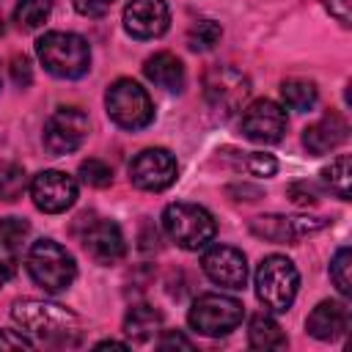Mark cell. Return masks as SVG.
Here are the masks:
<instances>
[{"mask_svg": "<svg viewBox=\"0 0 352 352\" xmlns=\"http://www.w3.org/2000/svg\"><path fill=\"white\" fill-rule=\"evenodd\" d=\"M28 190H30L36 209H41L47 214H60V212L72 209L77 201V182L69 173L55 170V168L36 173L30 179Z\"/></svg>", "mask_w": 352, "mask_h": 352, "instance_id": "7c38bea8", "label": "cell"}, {"mask_svg": "<svg viewBox=\"0 0 352 352\" xmlns=\"http://www.w3.org/2000/svg\"><path fill=\"white\" fill-rule=\"evenodd\" d=\"M157 346L168 352V349H192L195 344H192V341H190L187 336L176 333V330H168V333H165V336H162V338L157 341Z\"/></svg>", "mask_w": 352, "mask_h": 352, "instance_id": "8d00e7d4", "label": "cell"}, {"mask_svg": "<svg viewBox=\"0 0 352 352\" xmlns=\"http://www.w3.org/2000/svg\"><path fill=\"white\" fill-rule=\"evenodd\" d=\"M280 96H283V104L292 107V110H311L319 99V91H316L314 80L289 77V80L280 82Z\"/></svg>", "mask_w": 352, "mask_h": 352, "instance_id": "cb8c5ba5", "label": "cell"}, {"mask_svg": "<svg viewBox=\"0 0 352 352\" xmlns=\"http://www.w3.org/2000/svg\"><path fill=\"white\" fill-rule=\"evenodd\" d=\"M349 138V124L341 113L330 110L322 118H316L311 126H305L302 132V146L311 154H327L333 148H338L344 140Z\"/></svg>", "mask_w": 352, "mask_h": 352, "instance_id": "e0dca14e", "label": "cell"}, {"mask_svg": "<svg viewBox=\"0 0 352 352\" xmlns=\"http://www.w3.org/2000/svg\"><path fill=\"white\" fill-rule=\"evenodd\" d=\"M16 275V248L0 242V286Z\"/></svg>", "mask_w": 352, "mask_h": 352, "instance_id": "d6a6232c", "label": "cell"}, {"mask_svg": "<svg viewBox=\"0 0 352 352\" xmlns=\"http://www.w3.org/2000/svg\"><path fill=\"white\" fill-rule=\"evenodd\" d=\"M28 272L47 294L66 292L77 278L74 256L55 239H36L28 250Z\"/></svg>", "mask_w": 352, "mask_h": 352, "instance_id": "3957f363", "label": "cell"}, {"mask_svg": "<svg viewBox=\"0 0 352 352\" xmlns=\"http://www.w3.org/2000/svg\"><path fill=\"white\" fill-rule=\"evenodd\" d=\"M242 316H245V308L239 300H234L228 294L209 292V294L195 297V302L190 305L187 322L195 333L220 338V336H228L231 330H236L242 324Z\"/></svg>", "mask_w": 352, "mask_h": 352, "instance_id": "ba28073f", "label": "cell"}, {"mask_svg": "<svg viewBox=\"0 0 352 352\" xmlns=\"http://www.w3.org/2000/svg\"><path fill=\"white\" fill-rule=\"evenodd\" d=\"M104 110L110 116V121L121 129L138 132L146 129L154 121V102L148 96V91L129 80V77H118L107 94H104Z\"/></svg>", "mask_w": 352, "mask_h": 352, "instance_id": "8992f818", "label": "cell"}, {"mask_svg": "<svg viewBox=\"0 0 352 352\" xmlns=\"http://www.w3.org/2000/svg\"><path fill=\"white\" fill-rule=\"evenodd\" d=\"M11 80L19 88H28L33 82V69H30L28 55H14V60H11Z\"/></svg>", "mask_w": 352, "mask_h": 352, "instance_id": "1f68e13d", "label": "cell"}, {"mask_svg": "<svg viewBox=\"0 0 352 352\" xmlns=\"http://www.w3.org/2000/svg\"><path fill=\"white\" fill-rule=\"evenodd\" d=\"M72 3H74V11H77V14L96 19V16H104V14L113 8L116 0H72Z\"/></svg>", "mask_w": 352, "mask_h": 352, "instance_id": "836d02e7", "label": "cell"}, {"mask_svg": "<svg viewBox=\"0 0 352 352\" xmlns=\"http://www.w3.org/2000/svg\"><path fill=\"white\" fill-rule=\"evenodd\" d=\"M143 74L148 82H154L157 88L168 91V94H179L184 88V63L173 55V52H154L151 58H146L143 63Z\"/></svg>", "mask_w": 352, "mask_h": 352, "instance_id": "d6986e66", "label": "cell"}, {"mask_svg": "<svg viewBox=\"0 0 352 352\" xmlns=\"http://www.w3.org/2000/svg\"><path fill=\"white\" fill-rule=\"evenodd\" d=\"M226 160H231V165L236 170H245L250 176H272L278 170V160L272 154H261V151H234V148H223L220 151Z\"/></svg>", "mask_w": 352, "mask_h": 352, "instance_id": "603a6c76", "label": "cell"}, {"mask_svg": "<svg viewBox=\"0 0 352 352\" xmlns=\"http://www.w3.org/2000/svg\"><path fill=\"white\" fill-rule=\"evenodd\" d=\"M72 234L80 239L85 253L102 267L118 264L126 253V242H124V234H121L118 223H113L107 217H99L96 212L77 214V220L72 226Z\"/></svg>", "mask_w": 352, "mask_h": 352, "instance_id": "52a82bcc", "label": "cell"}, {"mask_svg": "<svg viewBox=\"0 0 352 352\" xmlns=\"http://www.w3.org/2000/svg\"><path fill=\"white\" fill-rule=\"evenodd\" d=\"M11 319L22 327L25 336L55 346H72L82 336L80 316L66 305L50 300H16L11 305Z\"/></svg>", "mask_w": 352, "mask_h": 352, "instance_id": "6da1fadb", "label": "cell"}, {"mask_svg": "<svg viewBox=\"0 0 352 352\" xmlns=\"http://www.w3.org/2000/svg\"><path fill=\"white\" fill-rule=\"evenodd\" d=\"M286 192H289V198H292L297 206H311V204H316L319 195H322L319 184H316V182H308V179H302V182H292Z\"/></svg>", "mask_w": 352, "mask_h": 352, "instance_id": "4dcf8cb0", "label": "cell"}, {"mask_svg": "<svg viewBox=\"0 0 352 352\" xmlns=\"http://www.w3.org/2000/svg\"><path fill=\"white\" fill-rule=\"evenodd\" d=\"M330 280L336 283V289L349 297L352 294V250L349 248H338L333 261H330Z\"/></svg>", "mask_w": 352, "mask_h": 352, "instance_id": "83f0119b", "label": "cell"}, {"mask_svg": "<svg viewBox=\"0 0 352 352\" xmlns=\"http://www.w3.org/2000/svg\"><path fill=\"white\" fill-rule=\"evenodd\" d=\"M162 228L170 236V242H176L182 250H201L217 234V223L212 212L198 204H184V201L165 206Z\"/></svg>", "mask_w": 352, "mask_h": 352, "instance_id": "5b68a950", "label": "cell"}, {"mask_svg": "<svg viewBox=\"0 0 352 352\" xmlns=\"http://www.w3.org/2000/svg\"><path fill=\"white\" fill-rule=\"evenodd\" d=\"M162 330V314L151 305H132L124 316V333L135 344L151 341Z\"/></svg>", "mask_w": 352, "mask_h": 352, "instance_id": "ffe728a7", "label": "cell"}, {"mask_svg": "<svg viewBox=\"0 0 352 352\" xmlns=\"http://www.w3.org/2000/svg\"><path fill=\"white\" fill-rule=\"evenodd\" d=\"M80 182L82 184H88V187H96V190H104V187H110L113 184V170H110V165L107 162H102V160H82L80 162Z\"/></svg>", "mask_w": 352, "mask_h": 352, "instance_id": "f1b7e54d", "label": "cell"}, {"mask_svg": "<svg viewBox=\"0 0 352 352\" xmlns=\"http://www.w3.org/2000/svg\"><path fill=\"white\" fill-rule=\"evenodd\" d=\"M179 165L176 157L168 148H143L140 154H135V160L129 162V182L138 190L146 192H162L176 182Z\"/></svg>", "mask_w": 352, "mask_h": 352, "instance_id": "8fae6325", "label": "cell"}, {"mask_svg": "<svg viewBox=\"0 0 352 352\" xmlns=\"http://www.w3.org/2000/svg\"><path fill=\"white\" fill-rule=\"evenodd\" d=\"M346 327H349V308L338 300H322L305 319L308 336H314L319 341H333V338L344 336Z\"/></svg>", "mask_w": 352, "mask_h": 352, "instance_id": "ac0fdd59", "label": "cell"}, {"mask_svg": "<svg viewBox=\"0 0 352 352\" xmlns=\"http://www.w3.org/2000/svg\"><path fill=\"white\" fill-rule=\"evenodd\" d=\"M88 116L74 107V104H63L58 107L47 124H44V135H41V143L44 148L52 154V157H66L72 151H77L85 138H88Z\"/></svg>", "mask_w": 352, "mask_h": 352, "instance_id": "30bf717a", "label": "cell"}, {"mask_svg": "<svg viewBox=\"0 0 352 352\" xmlns=\"http://www.w3.org/2000/svg\"><path fill=\"white\" fill-rule=\"evenodd\" d=\"M322 184L333 195H338L341 201L352 198V160H349V154H338L330 165L322 168Z\"/></svg>", "mask_w": 352, "mask_h": 352, "instance_id": "7402d4cb", "label": "cell"}, {"mask_svg": "<svg viewBox=\"0 0 352 352\" xmlns=\"http://www.w3.org/2000/svg\"><path fill=\"white\" fill-rule=\"evenodd\" d=\"M322 3H324L327 14L336 16V22H338L341 28H349V25H352V11H349L352 0H322Z\"/></svg>", "mask_w": 352, "mask_h": 352, "instance_id": "e575fe53", "label": "cell"}, {"mask_svg": "<svg viewBox=\"0 0 352 352\" xmlns=\"http://www.w3.org/2000/svg\"><path fill=\"white\" fill-rule=\"evenodd\" d=\"M3 349H33V341L22 330H0V352Z\"/></svg>", "mask_w": 352, "mask_h": 352, "instance_id": "d590c367", "label": "cell"}, {"mask_svg": "<svg viewBox=\"0 0 352 352\" xmlns=\"http://www.w3.org/2000/svg\"><path fill=\"white\" fill-rule=\"evenodd\" d=\"M253 286H256V297L264 308H270L275 314H283V311L292 308V302L297 297L300 272H297L292 258H286L280 253H272V256L261 258Z\"/></svg>", "mask_w": 352, "mask_h": 352, "instance_id": "277c9868", "label": "cell"}, {"mask_svg": "<svg viewBox=\"0 0 352 352\" xmlns=\"http://www.w3.org/2000/svg\"><path fill=\"white\" fill-rule=\"evenodd\" d=\"M220 36H223V28L214 19H198L187 30V47L192 52H206L220 41Z\"/></svg>", "mask_w": 352, "mask_h": 352, "instance_id": "484cf974", "label": "cell"}, {"mask_svg": "<svg viewBox=\"0 0 352 352\" xmlns=\"http://www.w3.org/2000/svg\"><path fill=\"white\" fill-rule=\"evenodd\" d=\"M55 0H19L14 8V22L19 30H36L41 28L52 14Z\"/></svg>", "mask_w": 352, "mask_h": 352, "instance_id": "d4e9b609", "label": "cell"}, {"mask_svg": "<svg viewBox=\"0 0 352 352\" xmlns=\"http://www.w3.org/2000/svg\"><path fill=\"white\" fill-rule=\"evenodd\" d=\"M28 187L25 168L16 162H0V201H16L22 198Z\"/></svg>", "mask_w": 352, "mask_h": 352, "instance_id": "4316f807", "label": "cell"}, {"mask_svg": "<svg viewBox=\"0 0 352 352\" xmlns=\"http://www.w3.org/2000/svg\"><path fill=\"white\" fill-rule=\"evenodd\" d=\"M6 33V22H3V11H0V36Z\"/></svg>", "mask_w": 352, "mask_h": 352, "instance_id": "f35d334b", "label": "cell"}, {"mask_svg": "<svg viewBox=\"0 0 352 352\" xmlns=\"http://www.w3.org/2000/svg\"><path fill=\"white\" fill-rule=\"evenodd\" d=\"M121 22L124 30L138 41L160 38L170 25V8L165 0H129L124 6Z\"/></svg>", "mask_w": 352, "mask_h": 352, "instance_id": "2e32d148", "label": "cell"}, {"mask_svg": "<svg viewBox=\"0 0 352 352\" xmlns=\"http://www.w3.org/2000/svg\"><path fill=\"white\" fill-rule=\"evenodd\" d=\"M30 234V226L22 217H0V242L19 248Z\"/></svg>", "mask_w": 352, "mask_h": 352, "instance_id": "f546056e", "label": "cell"}, {"mask_svg": "<svg viewBox=\"0 0 352 352\" xmlns=\"http://www.w3.org/2000/svg\"><path fill=\"white\" fill-rule=\"evenodd\" d=\"M248 344L253 349H286L289 338H286V333L280 330V324L272 316L256 314L248 322Z\"/></svg>", "mask_w": 352, "mask_h": 352, "instance_id": "44dd1931", "label": "cell"}, {"mask_svg": "<svg viewBox=\"0 0 352 352\" xmlns=\"http://www.w3.org/2000/svg\"><path fill=\"white\" fill-rule=\"evenodd\" d=\"M110 346H113V349H126L129 344H124V341H113V338H110V341H99V344H96V349H110Z\"/></svg>", "mask_w": 352, "mask_h": 352, "instance_id": "74e56055", "label": "cell"}, {"mask_svg": "<svg viewBox=\"0 0 352 352\" xmlns=\"http://www.w3.org/2000/svg\"><path fill=\"white\" fill-rule=\"evenodd\" d=\"M201 267H204V275L220 289L236 292V289H245L248 283V258L242 250L231 245H212L204 253Z\"/></svg>", "mask_w": 352, "mask_h": 352, "instance_id": "9a60e30c", "label": "cell"}, {"mask_svg": "<svg viewBox=\"0 0 352 352\" xmlns=\"http://www.w3.org/2000/svg\"><path fill=\"white\" fill-rule=\"evenodd\" d=\"M239 129L253 143H278L286 132V110L272 99H256L242 110Z\"/></svg>", "mask_w": 352, "mask_h": 352, "instance_id": "4fadbf2b", "label": "cell"}, {"mask_svg": "<svg viewBox=\"0 0 352 352\" xmlns=\"http://www.w3.org/2000/svg\"><path fill=\"white\" fill-rule=\"evenodd\" d=\"M324 217H289V214H261L250 220V234L278 245H297L302 236L327 228Z\"/></svg>", "mask_w": 352, "mask_h": 352, "instance_id": "5bb4252c", "label": "cell"}, {"mask_svg": "<svg viewBox=\"0 0 352 352\" xmlns=\"http://www.w3.org/2000/svg\"><path fill=\"white\" fill-rule=\"evenodd\" d=\"M204 96H206V104L214 113L234 116L242 107V102L250 96V80L228 63L212 66L204 74Z\"/></svg>", "mask_w": 352, "mask_h": 352, "instance_id": "9c48e42d", "label": "cell"}, {"mask_svg": "<svg viewBox=\"0 0 352 352\" xmlns=\"http://www.w3.org/2000/svg\"><path fill=\"white\" fill-rule=\"evenodd\" d=\"M41 66L60 80H77L91 69V47L80 33L50 30L36 41Z\"/></svg>", "mask_w": 352, "mask_h": 352, "instance_id": "7a4b0ae2", "label": "cell"}]
</instances>
